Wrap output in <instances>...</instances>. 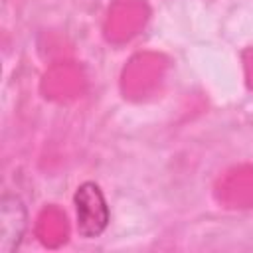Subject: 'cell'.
Here are the masks:
<instances>
[{
    "mask_svg": "<svg viewBox=\"0 0 253 253\" xmlns=\"http://www.w3.org/2000/svg\"><path fill=\"white\" fill-rule=\"evenodd\" d=\"M73 206H75V229L81 237L95 239L107 229L111 221V211L103 196V190L95 182H83L75 190Z\"/></svg>",
    "mask_w": 253,
    "mask_h": 253,
    "instance_id": "cell-1",
    "label": "cell"
},
{
    "mask_svg": "<svg viewBox=\"0 0 253 253\" xmlns=\"http://www.w3.org/2000/svg\"><path fill=\"white\" fill-rule=\"evenodd\" d=\"M28 227V210L14 194H4L0 200V251L12 253L20 247Z\"/></svg>",
    "mask_w": 253,
    "mask_h": 253,
    "instance_id": "cell-2",
    "label": "cell"
}]
</instances>
